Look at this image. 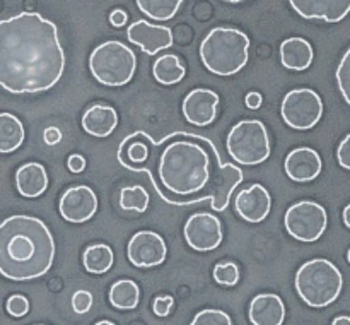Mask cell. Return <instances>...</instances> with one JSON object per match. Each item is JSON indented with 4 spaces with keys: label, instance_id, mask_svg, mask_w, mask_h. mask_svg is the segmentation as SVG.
Here are the masks:
<instances>
[{
    "label": "cell",
    "instance_id": "cell-1",
    "mask_svg": "<svg viewBox=\"0 0 350 325\" xmlns=\"http://www.w3.org/2000/svg\"><path fill=\"white\" fill-rule=\"evenodd\" d=\"M181 132L163 137L166 146L157 154L156 164L126 170L149 174L164 202L173 205H193L211 198L214 211H224L234 188L243 181V171L236 164L222 163L214 142L204 135Z\"/></svg>",
    "mask_w": 350,
    "mask_h": 325
},
{
    "label": "cell",
    "instance_id": "cell-2",
    "mask_svg": "<svg viewBox=\"0 0 350 325\" xmlns=\"http://www.w3.org/2000/svg\"><path fill=\"white\" fill-rule=\"evenodd\" d=\"M64 68V48L51 21L38 12L0 21V86L5 91H46L60 81Z\"/></svg>",
    "mask_w": 350,
    "mask_h": 325
},
{
    "label": "cell",
    "instance_id": "cell-3",
    "mask_svg": "<svg viewBox=\"0 0 350 325\" xmlns=\"http://www.w3.org/2000/svg\"><path fill=\"white\" fill-rule=\"evenodd\" d=\"M55 259L50 229L33 216H10L0 222V274L12 281L44 276Z\"/></svg>",
    "mask_w": 350,
    "mask_h": 325
},
{
    "label": "cell",
    "instance_id": "cell-4",
    "mask_svg": "<svg viewBox=\"0 0 350 325\" xmlns=\"http://www.w3.org/2000/svg\"><path fill=\"white\" fill-rule=\"evenodd\" d=\"M250 38L234 27H214L200 44L205 68L217 75H232L248 62Z\"/></svg>",
    "mask_w": 350,
    "mask_h": 325
},
{
    "label": "cell",
    "instance_id": "cell-5",
    "mask_svg": "<svg viewBox=\"0 0 350 325\" xmlns=\"http://www.w3.org/2000/svg\"><path fill=\"white\" fill-rule=\"evenodd\" d=\"M340 270L327 259H314L303 263L296 274V289L301 300L314 308H323L340 296Z\"/></svg>",
    "mask_w": 350,
    "mask_h": 325
},
{
    "label": "cell",
    "instance_id": "cell-6",
    "mask_svg": "<svg viewBox=\"0 0 350 325\" xmlns=\"http://www.w3.org/2000/svg\"><path fill=\"white\" fill-rule=\"evenodd\" d=\"M89 68L98 82L105 86H125L132 81L137 68L135 53L120 41H106L94 48Z\"/></svg>",
    "mask_w": 350,
    "mask_h": 325
},
{
    "label": "cell",
    "instance_id": "cell-7",
    "mask_svg": "<svg viewBox=\"0 0 350 325\" xmlns=\"http://www.w3.org/2000/svg\"><path fill=\"white\" fill-rule=\"evenodd\" d=\"M228 153L236 163L255 166L270 156V139L260 120H243L228 135Z\"/></svg>",
    "mask_w": 350,
    "mask_h": 325
},
{
    "label": "cell",
    "instance_id": "cell-8",
    "mask_svg": "<svg viewBox=\"0 0 350 325\" xmlns=\"http://www.w3.org/2000/svg\"><path fill=\"white\" fill-rule=\"evenodd\" d=\"M287 233L299 242H317L321 238L328 224V216L323 205L311 200L291 205L284 218Z\"/></svg>",
    "mask_w": 350,
    "mask_h": 325
},
{
    "label": "cell",
    "instance_id": "cell-9",
    "mask_svg": "<svg viewBox=\"0 0 350 325\" xmlns=\"http://www.w3.org/2000/svg\"><path fill=\"white\" fill-rule=\"evenodd\" d=\"M282 118L293 129H313L323 115V101L313 89H294L282 101Z\"/></svg>",
    "mask_w": 350,
    "mask_h": 325
},
{
    "label": "cell",
    "instance_id": "cell-10",
    "mask_svg": "<svg viewBox=\"0 0 350 325\" xmlns=\"http://www.w3.org/2000/svg\"><path fill=\"white\" fill-rule=\"evenodd\" d=\"M185 239L197 252H208L221 245L222 226L215 216L197 212L185 224Z\"/></svg>",
    "mask_w": 350,
    "mask_h": 325
},
{
    "label": "cell",
    "instance_id": "cell-11",
    "mask_svg": "<svg viewBox=\"0 0 350 325\" xmlns=\"http://www.w3.org/2000/svg\"><path fill=\"white\" fill-rule=\"evenodd\" d=\"M129 260L135 267L159 265L166 259V243L163 236L154 231H139L132 236L129 243Z\"/></svg>",
    "mask_w": 350,
    "mask_h": 325
},
{
    "label": "cell",
    "instance_id": "cell-12",
    "mask_svg": "<svg viewBox=\"0 0 350 325\" xmlns=\"http://www.w3.org/2000/svg\"><path fill=\"white\" fill-rule=\"evenodd\" d=\"M60 214L68 222H85L98 211V197L85 185L72 187L62 195Z\"/></svg>",
    "mask_w": 350,
    "mask_h": 325
},
{
    "label": "cell",
    "instance_id": "cell-13",
    "mask_svg": "<svg viewBox=\"0 0 350 325\" xmlns=\"http://www.w3.org/2000/svg\"><path fill=\"white\" fill-rule=\"evenodd\" d=\"M126 36L144 53L156 55L157 51L170 48L173 44V33L170 27L150 24L147 21H137L126 31Z\"/></svg>",
    "mask_w": 350,
    "mask_h": 325
},
{
    "label": "cell",
    "instance_id": "cell-14",
    "mask_svg": "<svg viewBox=\"0 0 350 325\" xmlns=\"http://www.w3.org/2000/svg\"><path fill=\"white\" fill-rule=\"evenodd\" d=\"M219 96L211 89H193L183 101V115L197 127H207L217 118Z\"/></svg>",
    "mask_w": 350,
    "mask_h": 325
},
{
    "label": "cell",
    "instance_id": "cell-15",
    "mask_svg": "<svg viewBox=\"0 0 350 325\" xmlns=\"http://www.w3.org/2000/svg\"><path fill=\"white\" fill-rule=\"evenodd\" d=\"M236 211L245 221L262 222L272 209V197L263 185H252L236 197Z\"/></svg>",
    "mask_w": 350,
    "mask_h": 325
},
{
    "label": "cell",
    "instance_id": "cell-16",
    "mask_svg": "<svg viewBox=\"0 0 350 325\" xmlns=\"http://www.w3.org/2000/svg\"><path fill=\"white\" fill-rule=\"evenodd\" d=\"M289 2L304 19L338 23L350 12V0H289Z\"/></svg>",
    "mask_w": 350,
    "mask_h": 325
},
{
    "label": "cell",
    "instance_id": "cell-17",
    "mask_svg": "<svg viewBox=\"0 0 350 325\" xmlns=\"http://www.w3.org/2000/svg\"><path fill=\"white\" fill-rule=\"evenodd\" d=\"M286 173L294 181H311L321 173V157L311 147H297L286 157Z\"/></svg>",
    "mask_w": 350,
    "mask_h": 325
},
{
    "label": "cell",
    "instance_id": "cell-18",
    "mask_svg": "<svg viewBox=\"0 0 350 325\" xmlns=\"http://www.w3.org/2000/svg\"><path fill=\"white\" fill-rule=\"evenodd\" d=\"M286 304L277 294H258L250 304V320L253 325H282Z\"/></svg>",
    "mask_w": 350,
    "mask_h": 325
},
{
    "label": "cell",
    "instance_id": "cell-19",
    "mask_svg": "<svg viewBox=\"0 0 350 325\" xmlns=\"http://www.w3.org/2000/svg\"><path fill=\"white\" fill-rule=\"evenodd\" d=\"M118 123V115L111 106L92 105L82 115V129L94 137H108Z\"/></svg>",
    "mask_w": 350,
    "mask_h": 325
},
{
    "label": "cell",
    "instance_id": "cell-20",
    "mask_svg": "<svg viewBox=\"0 0 350 325\" xmlns=\"http://www.w3.org/2000/svg\"><path fill=\"white\" fill-rule=\"evenodd\" d=\"M313 47L304 38H289L280 44V60L291 70H306L313 64Z\"/></svg>",
    "mask_w": 350,
    "mask_h": 325
},
{
    "label": "cell",
    "instance_id": "cell-21",
    "mask_svg": "<svg viewBox=\"0 0 350 325\" xmlns=\"http://www.w3.org/2000/svg\"><path fill=\"white\" fill-rule=\"evenodd\" d=\"M17 190L24 197H40L48 187L46 170L40 163H26L16 173Z\"/></svg>",
    "mask_w": 350,
    "mask_h": 325
},
{
    "label": "cell",
    "instance_id": "cell-22",
    "mask_svg": "<svg viewBox=\"0 0 350 325\" xmlns=\"http://www.w3.org/2000/svg\"><path fill=\"white\" fill-rule=\"evenodd\" d=\"M24 142V127L12 113H0V153H14Z\"/></svg>",
    "mask_w": 350,
    "mask_h": 325
},
{
    "label": "cell",
    "instance_id": "cell-23",
    "mask_svg": "<svg viewBox=\"0 0 350 325\" xmlns=\"http://www.w3.org/2000/svg\"><path fill=\"white\" fill-rule=\"evenodd\" d=\"M154 77L164 86L178 84L185 77V67L176 55H163L154 64Z\"/></svg>",
    "mask_w": 350,
    "mask_h": 325
},
{
    "label": "cell",
    "instance_id": "cell-24",
    "mask_svg": "<svg viewBox=\"0 0 350 325\" xmlns=\"http://www.w3.org/2000/svg\"><path fill=\"white\" fill-rule=\"evenodd\" d=\"M139 286L130 279L118 281L109 289V301L120 310H133L139 304Z\"/></svg>",
    "mask_w": 350,
    "mask_h": 325
},
{
    "label": "cell",
    "instance_id": "cell-25",
    "mask_svg": "<svg viewBox=\"0 0 350 325\" xmlns=\"http://www.w3.org/2000/svg\"><path fill=\"white\" fill-rule=\"evenodd\" d=\"M113 265V250L108 245H91L84 252V267L91 274H105Z\"/></svg>",
    "mask_w": 350,
    "mask_h": 325
},
{
    "label": "cell",
    "instance_id": "cell-26",
    "mask_svg": "<svg viewBox=\"0 0 350 325\" xmlns=\"http://www.w3.org/2000/svg\"><path fill=\"white\" fill-rule=\"evenodd\" d=\"M137 7L156 21L173 19L183 0H135Z\"/></svg>",
    "mask_w": 350,
    "mask_h": 325
},
{
    "label": "cell",
    "instance_id": "cell-27",
    "mask_svg": "<svg viewBox=\"0 0 350 325\" xmlns=\"http://www.w3.org/2000/svg\"><path fill=\"white\" fill-rule=\"evenodd\" d=\"M120 205L125 211L146 212L147 207H149V194L140 185L125 187L122 188V194H120Z\"/></svg>",
    "mask_w": 350,
    "mask_h": 325
},
{
    "label": "cell",
    "instance_id": "cell-28",
    "mask_svg": "<svg viewBox=\"0 0 350 325\" xmlns=\"http://www.w3.org/2000/svg\"><path fill=\"white\" fill-rule=\"evenodd\" d=\"M190 325H232L231 317L222 310H204L195 315Z\"/></svg>",
    "mask_w": 350,
    "mask_h": 325
},
{
    "label": "cell",
    "instance_id": "cell-29",
    "mask_svg": "<svg viewBox=\"0 0 350 325\" xmlns=\"http://www.w3.org/2000/svg\"><path fill=\"white\" fill-rule=\"evenodd\" d=\"M214 279L222 286H234L239 279V269L234 262L217 263L214 267Z\"/></svg>",
    "mask_w": 350,
    "mask_h": 325
},
{
    "label": "cell",
    "instance_id": "cell-30",
    "mask_svg": "<svg viewBox=\"0 0 350 325\" xmlns=\"http://www.w3.org/2000/svg\"><path fill=\"white\" fill-rule=\"evenodd\" d=\"M337 82L342 96H344L345 101L350 105V48L347 50V53L342 57L340 65L337 68Z\"/></svg>",
    "mask_w": 350,
    "mask_h": 325
},
{
    "label": "cell",
    "instance_id": "cell-31",
    "mask_svg": "<svg viewBox=\"0 0 350 325\" xmlns=\"http://www.w3.org/2000/svg\"><path fill=\"white\" fill-rule=\"evenodd\" d=\"M5 308L12 317H24L29 311V301L24 296H21V294H14V296L7 300Z\"/></svg>",
    "mask_w": 350,
    "mask_h": 325
},
{
    "label": "cell",
    "instance_id": "cell-32",
    "mask_svg": "<svg viewBox=\"0 0 350 325\" xmlns=\"http://www.w3.org/2000/svg\"><path fill=\"white\" fill-rule=\"evenodd\" d=\"M72 307H74L75 313H88L92 307V294L89 291H77V293L72 296Z\"/></svg>",
    "mask_w": 350,
    "mask_h": 325
},
{
    "label": "cell",
    "instance_id": "cell-33",
    "mask_svg": "<svg viewBox=\"0 0 350 325\" xmlns=\"http://www.w3.org/2000/svg\"><path fill=\"white\" fill-rule=\"evenodd\" d=\"M173 296H159L156 298V301H154V313L157 315V317H167L171 311V308H173Z\"/></svg>",
    "mask_w": 350,
    "mask_h": 325
},
{
    "label": "cell",
    "instance_id": "cell-34",
    "mask_svg": "<svg viewBox=\"0 0 350 325\" xmlns=\"http://www.w3.org/2000/svg\"><path fill=\"white\" fill-rule=\"evenodd\" d=\"M337 157L340 166H344L345 170H350V133L342 140L340 146H338Z\"/></svg>",
    "mask_w": 350,
    "mask_h": 325
},
{
    "label": "cell",
    "instance_id": "cell-35",
    "mask_svg": "<svg viewBox=\"0 0 350 325\" xmlns=\"http://www.w3.org/2000/svg\"><path fill=\"white\" fill-rule=\"evenodd\" d=\"M68 164V170L72 173H81V171L85 170V159L81 156V154H72L67 161Z\"/></svg>",
    "mask_w": 350,
    "mask_h": 325
},
{
    "label": "cell",
    "instance_id": "cell-36",
    "mask_svg": "<svg viewBox=\"0 0 350 325\" xmlns=\"http://www.w3.org/2000/svg\"><path fill=\"white\" fill-rule=\"evenodd\" d=\"M126 19H129V14L122 9H116L109 14V23L113 27H123L126 24Z\"/></svg>",
    "mask_w": 350,
    "mask_h": 325
},
{
    "label": "cell",
    "instance_id": "cell-37",
    "mask_svg": "<svg viewBox=\"0 0 350 325\" xmlns=\"http://www.w3.org/2000/svg\"><path fill=\"white\" fill-rule=\"evenodd\" d=\"M43 137H44V142H46L48 146H55V144H58L62 140V132L60 129H57V127H48V129L43 132Z\"/></svg>",
    "mask_w": 350,
    "mask_h": 325
},
{
    "label": "cell",
    "instance_id": "cell-38",
    "mask_svg": "<svg viewBox=\"0 0 350 325\" xmlns=\"http://www.w3.org/2000/svg\"><path fill=\"white\" fill-rule=\"evenodd\" d=\"M262 101H263V98H262V94H260V92H250L248 96H246V106H248L250 109H258L260 106H262Z\"/></svg>",
    "mask_w": 350,
    "mask_h": 325
},
{
    "label": "cell",
    "instance_id": "cell-39",
    "mask_svg": "<svg viewBox=\"0 0 350 325\" xmlns=\"http://www.w3.org/2000/svg\"><path fill=\"white\" fill-rule=\"evenodd\" d=\"M332 325H350V317H347V315H340V317L335 318Z\"/></svg>",
    "mask_w": 350,
    "mask_h": 325
},
{
    "label": "cell",
    "instance_id": "cell-40",
    "mask_svg": "<svg viewBox=\"0 0 350 325\" xmlns=\"http://www.w3.org/2000/svg\"><path fill=\"white\" fill-rule=\"evenodd\" d=\"M344 222H345V226L350 229V204L344 209Z\"/></svg>",
    "mask_w": 350,
    "mask_h": 325
},
{
    "label": "cell",
    "instance_id": "cell-41",
    "mask_svg": "<svg viewBox=\"0 0 350 325\" xmlns=\"http://www.w3.org/2000/svg\"><path fill=\"white\" fill-rule=\"evenodd\" d=\"M96 325H115V324H113V322H108V320H101V322H98Z\"/></svg>",
    "mask_w": 350,
    "mask_h": 325
},
{
    "label": "cell",
    "instance_id": "cell-42",
    "mask_svg": "<svg viewBox=\"0 0 350 325\" xmlns=\"http://www.w3.org/2000/svg\"><path fill=\"white\" fill-rule=\"evenodd\" d=\"M224 2H231V3H238V2H245V0H224Z\"/></svg>",
    "mask_w": 350,
    "mask_h": 325
},
{
    "label": "cell",
    "instance_id": "cell-43",
    "mask_svg": "<svg viewBox=\"0 0 350 325\" xmlns=\"http://www.w3.org/2000/svg\"><path fill=\"white\" fill-rule=\"evenodd\" d=\"M347 259H349V262H350V250H349V253H347Z\"/></svg>",
    "mask_w": 350,
    "mask_h": 325
}]
</instances>
